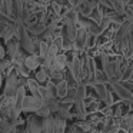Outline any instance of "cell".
I'll return each mask as SVG.
<instances>
[{"instance_id": "1", "label": "cell", "mask_w": 133, "mask_h": 133, "mask_svg": "<svg viewBox=\"0 0 133 133\" xmlns=\"http://www.w3.org/2000/svg\"><path fill=\"white\" fill-rule=\"evenodd\" d=\"M17 40H19L20 47L26 53H29V55H36V43H35L33 37L30 36V33L27 32V29L24 26H22L20 30H19Z\"/></svg>"}, {"instance_id": "2", "label": "cell", "mask_w": 133, "mask_h": 133, "mask_svg": "<svg viewBox=\"0 0 133 133\" xmlns=\"http://www.w3.org/2000/svg\"><path fill=\"white\" fill-rule=\"evenodd\" d=\"M24 96H26V86L22 84V86L17 87L15 96H13V112L12 116H10V120H16L17 117H20V113L23 112V100Z\"/></svg>"}, {"instance_id": "3", "label": "cell", "mask_w": 133, "mask_h": 133, "mask_svg": "<svg viewBox=\"0 0 133 133\" xmlns=\"http://www.w3.org/2000/svg\"><path fill=\"white\" fill-rule=\"evenodd\" d=\"M24 82H26V79H20V76L16 72L10 73L9 76H6V84H4V93L3 95L7 96V97H13L16 90H17V87L22 86V84H24Z\"/></svg>"}, {"instance_id": "4", "label": "cell", "mask_w": 133, "mask_h": 133, "mask_svg": "<svg viewBox=\"0 0 133 133\" xmlns=\"http://www.w3.org/2000/svg\"><path fill=\"white\" fill-rule=\"evenodd\" d=\"M44 102L39 97H35V96L29 95V96H24V100H23V112L26 113H36L42 106H43Z\"/></svg>"}, {"instance_id": "5", "label": "cell", "mask_w": 133, "mask_h": 133, "mask_svg": "<svg viewBox=\"0 0 133 133\" xmlns=\"http://www.w3.org/2000/svg\"><path fill=\"white\" fill-rule=\"evenodd\" d=\"M20 44H19V40L17 39H12L10 42L6 43V55H9L10 60L16 59L19 55H20Z\"/></svg>"}, {"instance_id": "6", "label": "cell", "mask_w": 133, "mask_h": 133, "mask_svg": "<svg viewBox=\"0 0 133 133\" xmlns=\"http://www.w3.org/2000/svg\"><path fill=\"white\" fill-rule=\"evenodd\" d=\"M67 62L69 60H67V56L64 53H57L52 62V69L56 72H63L64 67L67 66Z\"/></svg>"}, {"instance_id": "7", "label": "cell", "mask_w": 133, "mask_h": 133, "mask_svg": "<svg viewBox=\"0 0 133 133\" xmlns=\"http://www.w3.org/2000/svg\"><path fill=\"white\" fill-rule=\"evenodd\" d=\"M40 64H42V59L37 55H29V56L26 55V57H24V66L27 67L29 72H36L40 67Z\"/></svg>"}, {"instance_id": "8", "label": "cell", "mask_w": 133, "mask_h": 133, "mask_svg": "<svg viewBox=\"0 0 133 133\" xmlns=\"http://www.w3.org/2000/svg\"><path fill=\"white\" fill-rule=\"evenodd\" d=\"M42 133H55V117L47 116L42 122Z\"/></svg>"}, {"instance_id": "9", "label": "cell", "mask_w": 133, "mask_h": 133, "mask_svg": "<svg viewBox=\"0 0 133 133\" xmlns=\"http://www.w3.org/2000/svg\"><path fill=\"white\" fill-rule=\"evenodd\" d=\"M24 86L29 89V92H30V95H32V96L39 97V86H40V84H39L35 79H29V77H27L26 82H24ZM39 99H40V97H39Z\"/></svg>"}, {"instance_id": "10", "label": "cell", "mask_w": 133, "mask_h": 133, "mask_svg": "<svg viewBox=\"0 0 133 133\" xmlns=\"http://www.w3.org/2000/svg\"><path fill=\"white\" fill-rule=\"evenodd\" d=\"M46 27H47L46 23H40V22H37V23H35L33 26L27 27V32L32 33V35H35V36H42V33L46 30Z\"/></svg>"}, {"instance_id": "11", "label": "cell", "mask_w": 133, "mask_h": 133, "mask_svg": "<svg viewBox=\"0 0 133 133\" xmlns=\"http://www.w3.org/2000/svg\"><path fill=\"white\" fill-rule=\"evenodd\" d=\"M56 92H57V96H59V97H66V96H67L69 86H67V82L64 80V79L56 83Z\"/></svg>"}, {"instance_id": "12", "label": "cell", "mask_w": 133, "mask_h": 133, "mask_svg": "<svg viewBox=\"0 0 133 133\" xmlns=\"http://www.w3.org/2000/svg\"><path fill=\"white\" fill-rule=\"evenodd\" d=\"M0 133H16V126H13L7 119H2V123H0Z\"/></svg>"}, {"instance_id": "13", "label": "cell", "mask_w": 133, "mask_h": 133, "mask_svg": "<svg viewBox=\"0 0 133 133\" xmlns=\"http://www.w3.org/2000/svg\"><path fill=\"white\" fill-rule=\"evenodd\" d=\"M35 80L39 84H40V83H46V82L49 80V77H47L46 72H44L42 67H39V69L36 70V73H35Z\"/></svg>"}, {"instance_id": "14", "label": "cell", "mask_w": 133, "mask_h": 133, "mask_svg": "<svg viewBox=\"0 0 133 133\" xmlns=\"http://www.w3.org/2000/svg\"><path fill=\"white\" fill-rule=\"evenodd\" d=\"M49 44L50 43H47V42H44V40L39 42V57H40V59H44L47 50H49Z\"/></svg>"}, {"instance_id": "15", "label": "cell", "mask_w": 133, "mask_h": 133, "mask_svg": "<svg viewBox=\"0 0 133 133\" xmlns=\"http://www.w3.org/2000/svg\"><path fill=\"white\" fill-rule=\"evenodd\" d=\"M36 116L44 119V117H47V116H52V110L49 109V106H47L46 103H43V106H42L37 112H36Z\"/></svg>"}, {"instance_id": "16", "label": "cell", "mask_w": 133, "mask_h": 133, "mask_svg": "<svg viewBox=\"0 0 133 133\" xmlns=\"http://www.w3.org/2000/svg\"><path fill=\"white\" fill-rule=\"evenodd\" d=\"M12 66V60H6V59H3V60H0V73L6 72L9 67Z\"/></svg>"}, {"instance_id": "17", "label": "cell", "mask_w": 133, "mask_h": 133, "mask_svg": "<svg viewBox=\"0 0 133 133\" xmlns=\"http://www.w3.org/2000/svg\"><path fill=\"white\" fill-rule=\"evenodd\" d=\"M4 57H6V50L2 46V40H0V60H3Z\"/></svg>"}, {"instance_id": "18", "label": "cell", "mask_w": 133, "mask_h": 133, "mask_svg": "<svg viewBox=\"0 0 133 133\" xmlns=\"http://www.w3.org/2000/svg\"><path fill=\"white\" fill-rule=\"evenodd\" d=\"M67 2V4H69L70 7H76L79 4V2H80V0H66Z\"/></svg>"}, {"instance_id": "19", "label": "cell", "mask_w": 133, "mask_h": 133, "mask_svg": "<svg viewBox=\"0 0 133 133\" xmlns=\"http://www.w3.org/2000/svg\"><path fill=\"white\" fill-rule=\"evenodd\" d=\"M6 100H7V96H4V95H0V109L4 106V103H6Z\"/></svg>"}, {"instance_id": "20", "label": "cell", "mask_w": 133, "mask_h": 133, "mask_svg": "<svg viewBox=\"0 0 133 133\" xmlns=\"http://www.w3.org/2000/svg\"><path fill=\"white\" fill-rule=\"evenodd\" d=\"M117 127H110V129L109 130H106V132H104V133H117Z\"/></svg>"}, {"instance_id": "21", "label": "cell", "mask_w": 133, "mask_h": 133, "mask_svg": "<svg viewBox=\"0 0 133 133\" xmlns=\"http://www.w3.org/2000/svg\"><path fill=\"white\" fill-rule=\"evenodd\" d=\"M2 83H3V75L0 73V89H2Z\"/></svg>"}, {"instance_id": "22", "label": "cell", "mask_w": 133, "mask_h": 133, "mask_svg": "<svg viewBox=\"0 0 133 133\" xmlns=\"http://www.w3.org/2000/svg\"><path fill=\"white\" fill-rule=\"evenodd\" d=\"M0 123H2V115H0Z\"/></svg>"}]
</instances>
